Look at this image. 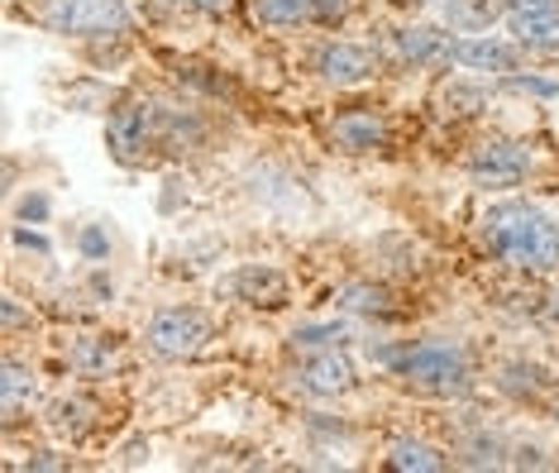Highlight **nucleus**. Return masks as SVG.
<instances>
[{
	"instance_id": "11",
	"label": "nucleus",
	"mask_w": 559,
	"mask_h": 473,
	"mask_svg": "<svg viewBox=\"0 0 559 473\" xmlns=\"http://www.w3.org/2000/svg\"><path fill=\"white\" fill-rule=\"evenodd\" d=\"M450 34L430 29V24H412V29H397L392 34V48H397V58L406 62H450Z\"/></svg>"
},
{
	"instance_id": "17",
	"label": "nucleus",
	"mask_w": 559,
	"mask_h": 473,
	"mask_svg": "<svg viewBox=\"0 0 559 473\" xmlns=\"http://www.w3.org/2000/svg\"><path fill=\"white\" fill-rule=\"evenodd\" d=\"M349 340V326L345 321H307V326H297V335H292V344L297 350H340V344Z\"/></svg>"
},
{
	"instance_id": "27",
	"label": "nucleus",
	"mask_w": 559,
	"mask_h": 473,
	"mask_svg": "<svg viewBox=\"0 0 559 473\" xmlns=\"http://www.w3.org/2000/svg\"><path fill=\"white\" fill-rule=\"evenodd\" d=\"M550 321H555V326H559V297H555V301H550Z\"/></svg>"
},
{
	"instance_id": "12",
	"label": "nucleus",
	"mask_w": 559,
	"mask_h": 473,
	"mask_svg": "<svg viewBox=\"0 0 559 473\" xmlns=\"http://www.w3.org/2000/svg\"><path fill=\"white\" fill-rule=\"evenodd\" d=\"M283 287H287L283 273H277V268H263V263H249L230 277V292L249 306H277L283 301Z\"/></svg>"
},
{
	"instance_id": "5",
	"label": "nucleus",
	"mask_w": 559,
	"mask_h": 473,
	"mask_svg": "<svg viewBox=\"0 0 559 473\" xmlns=\"http://www.w3.org/2000/svg\"><path fill=\"white\" fill-rule=\"evenodd\" d=\"M531 173V153L521 144H507V139H488V144H478L468 153V177H474L478 187H516L521 177Z\"/></svg>"
},
{
	"instance_id": "14",
	"label": "nucleus",
	"mask_w": 559,
	"mask_h": 473,
	"mask_svg": "<svg viewBox=\"0 0 559 473\" xmlns=\"http://www.w3.org/2000/svg\"><path fill=\"white\" fill-rule=\"evenodd\" d=\"M444 20L454 24V34H483L498 20V0H444Z\"/></svg>"
},
{
	"instance_id": "24",
	"label": "nucleus",
	"mask_w": 559,
	"mask_h": 473,
	"mask_svg": "<svg viewBox=\"0 0 559 473\" xmlns=\"http://www.w3.org/2000/svg\"><path fill=\"white\" fill-rule=\"evenodd\" d=\"M82 249H86V253H96V259H100V253H106L110 245H106V235H100V229H86V235H82Z\"/></svg>"
},
{
	"instance_id": "13",
	"label": "nucleus",
	"mask_w": 559,
	"mask_h": 473,
	"mask_svg": "<svg viewBox=\"0 0 559 473\" xmlns=\"http://www.w3.org/2000/svg\"><path fill=\"white\" fill-rule=\"evenodd\" d=\"M34 392H39V388H34V374H29V368H24L20 359H5V364H0V412H5V416H20L24 406L34 402Z\"/></svg>"
},
{
	"instance_id": "6",
	"label": "nucleus",
	"mask_w": 559,
	"mask_h": 473,
	"mask_svg": "<svg viewBox=\"0 0 559 473\" xmlns=\"http://www.w3.org/2000/svg\"><path fill=\"white\" fill-rule=\"evenodd\" d=\"M516 62H521V44H507V38H492V34H468L450 44V68H464V72L512 76Z\"/></svg>"
},
{
	"instance_id": "23",
	"label": "nucleus",
	"mask_w": 559,
	"mask_h": 473,
	"mask_svg": "<svg viewBox=\"0 0 559 473\" xmlns=\"http://www.w3.org/2000/svg\"><path fill=\"white\" fill-rule=\"evenodd\" d=\"M440 106H450L444 115H454V106H483V92H468V86H444Z\"/></svg>"
},
{
	"instance_id": "1",
	"label": "nucleus",
	"mask_w": 559,
	"mask_h": 473,
	"mask_svg": "<svg viewBox=\"0 0 559 473\" xmlns=\"http://www.w3.org/2000/svg\"><path fill=\"white\" fill-rule=\"evenodd\" d=\"M478 235L492 259L526 268V273H550L559 268V225L531 201H498L478 221Z\"/></svg>"
},
{
	"instance_id": "4",
	"label": "nucleus",
	"mask_w": 559,
	"mask_h": 473,
	"mask_svg": "<svg viewBox=\"0 0 559 473\" xmlns=\"http://www.w3.org/2000/svg\"><path fill=\"white\" fill-rule=\"evenodd\" d=\"M144 340L163 359H187V354H197L211 340V316L197 311V306H163L154 321H148Z\"/></svg>"
},
{
	"instance_id": "9",
	"label": "nucleus",
	"mask_w": 559,
	"mask_h": 473,
	"mask_svg": "<svg viewBox=\"0 0 559 473\" xmlns=\"http://www.w3.org/2000/svg\"><path fill=\"white\" fill-rule=\"evenodd\" d=\"M311 72L330 86H359L373 76V54L359 44H321L311 58Z\"/></svg>"
},
{
	"instance_id": "26",
	"label": "nucleus",
	"mask_w": 559,
	"mask_h": 473,
	"mask_svg": "<svg viewBox=\"0 0 559 473\" xmlns=\"http://www.w3.org/2000/svg\"><path fill=\"white\" fill-rule=\"evenodd\" d=\"M29 469H62V459H48V454H39V459H29Z\"/></svg>"
},
{
	"instance_id": "3",
	"label": "nucleus",
	"mask_w": 559,
	"mask_h": 473,
	"mask_svg": "<svg viewBox=\"0 0 559 473\" xmlns=\"http://www.w3.org/2000/svg\"><path fill=\"white\" fill-rule=\"evenodd\" d=\"M39 20L53 34L100 38V34H120L130 24V5L124 0H44Z\"/></svg>"
},
{
	"instance_id": "15",
	"label": "nucleus",
	"mask_w": 559,
	"mask_h": 473,
	"mask_svg": "<svg viewBox=\"0 0 559 473\" xmlns=\"http://www.w3.org/2000/svg\"><path fill=\"white\" fill-rule=\"evenodd\" d=\"M388 469H402V473H436L444 469V454L436 450V445L426 440H397L388 450Z\"/></svg>"
},
{
	"instance_id": "16",
	"label": "nucleus",
	"mask_w": 559,
	"mask_h": 473,
	"mask_svg": "<svg viewBox=\"0 0 559 473\" xmlns=\"http://www.w3.org/2000/svg\"><path fill=\"white\" fill-rule=\"evenodd\" d=\"M512 34L521 48H536V54H550L559 48V10L555 15H531V20H512Z\"/></svg>"
},
{
	"instance_id": "19",
	"label": "nucleus",
	"mask_w": 559,
	"mask_h": 473,
	"mask_svg": "<svg viewBox=\"0 0 559 473\" xmlns=\"http://www.w3.org/2000/svg\"><path fill=\"white\" fill-rule=\"evenodd\" d=\"M253 20L263 24H301L316 15V0H249Z\"/></svg>"
},
{
	"instance_id": "10",
	"label": "nucleus",
	"mask_w": 559,
	"mask_h": 473,
	"mask_svg": "<svg viewBox=\"0 0 559 473\" xmlns=\"http://www.w3.org/2000/svg\"><path fill=\"white\" fill-rule=\"evenodd\" d=\"M330 139L345 153H373V149H383L388 125H383V115H373V110H349L330 125Z\"/></svg>"
},
{
	"instance_id": "8",
	"label": "nucleus",
	"mask_w": 559,
	"mask_h": 473,
	"mask_svg": "<svg viewBox=\"0 0 559 473\" xmlns=\"http://www.w3.org/2000/svg\"><path fill=\"white\" fill-rule=\"evenodd\" d=\"M297 382L307 392H321V398H340V392H349L354 382H359V368L340 350H311L297 368Z\"/></svg>"
},
{
	"instance_id": "2",
	"label": "nucleus",
	"mask_w": 559,
	"mask_h": 473,
	"mask_svg": "<svg viewBox=\"0 0 559 473\" xmlns=\"http://www.w3.org/2000/svg\"><path fill=\"white\" fill-rule=\"evenodd\" d=\"M388 368L412 382L421 392H464L474 382V364H468L464 344L454 340H421V344H402V350H383L378 354Z\"/></svg>"
},
{
	"instance_id": "21",
	"label": "nucleus",
	"mask_w": 559,
	"mask_h": 473,
	"mask_svg": "<svg viewBox=\"0 0 559 473\" xmlns=\"http://www.w3.org/2000/svg\"><path fill=\"white\" fill-rule=\"evenodd\" d=\"M507 20H531V15H555L559 0H502Z\"/></svg>"
},
{
	"instance_id": "22",
	"label": "nucleus",
	"mask_w": 559,
	"mask_h": 473,
	"mask_svg": "<svg viewBox=\"0 0 559 473\" xmlns=\"http://www.w3.org/2000/svg\"><path fill=\"white\" fill-rule=\"evenodd\" d=\"M507 86H512V92H531V96H559V86L555 82H545V76H507Z\"/></svg>"
},
{
	"instance_id": "18",
	"label": "nucleus",
	"mask_w": 559,
	"mask_h": 473,
	"mask_svg": "<svg viewBox=\"0 0 559 473\" xmlns=\"http://www.w3.org/2000/svg\"><path fill=\"white\" fill-rule=\"evenodd\" d=\"M92 412H96L92 402L62 398V402H53V412H48V426L62 430V436H86V430H92Z\"/></svg>"
},
{
	"instance_id": "25",
	"label": "nucleus",
	"mask_w": 559,
	"mask_h": 473,
	"mask_svg": "<svg viewBox=\"0 0 559 473\" xmlns=\"http://www.w3.org/2000/svg\"><path fill=\"white\" fill-rule=\"evenodd\" d=\"M182 5H197V10H206V15H221V10H230V0H182Z\"/></svg>"
},
{
	"instance_id": "20",
	"label": "nucleus",
	"mask_w": 559,
	"mask_h": 473,
	"mask_svg": "<svg viewBox=\"0 0 559 473\" xmlns=\"http://www.w3.org/2000/svg\"><path fill=\"white\" fill-rule=\"evenodd\" d=\"M340 301L354 306V311H383L388 306V292L383 287H364V283H349L345 292H340Z\"/></svg>"
},
{
	"instance_id": "7",
	"label": "nucleus",
	"mask_w": 559,
	"mask_h": 473,
	"mask_svg": "<svg viewBox=\"0 0 559 473\" xmlns=\"http://www.w3.org/2000/svg\"><path fill=\"white\" fill-rule=\"evenodd\" d=\"M148 134H154V106H144V100H120V106L110 110L106 144L120 163H134L139 153L148 149Z\"/></svg>"
}]
</instances>
